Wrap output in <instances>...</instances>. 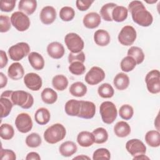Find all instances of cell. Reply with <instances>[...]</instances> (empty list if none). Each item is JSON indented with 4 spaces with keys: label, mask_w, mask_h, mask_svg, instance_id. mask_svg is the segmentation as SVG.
<instances>
[{
    "label": "cell",
    "mask_w": 160,
    "mask_h": 160,
    "mask_svg": "<svg viewBox=\"0 0 160 160\" xmlns=\"http://www.w3.org/2000/svg\"><path fill=\"white\" fill-rule=\"evenodd\" d=\"M66 134V128L60 123H56L48 128L44 132L45 141L49 144H56L62 140Z\"/></svg>",
    "instance_id": "cell-2"
},
{
    "label": "cell",
    "mask_w": 160,
    "mask_h": 160,
    "mask_svg": "<svg viewBox=\"0 0 160 160\" xmlns=\"http://www.w3.org/2000/svg\"><path fill=\"white\" fill-rule=\"evenodd\" d=\"M94 40L97 45L106 46L110 42L111 38L109 34L106 30L98 29L94 32Z\"/></svg>",
    "instance_id": "cell-21"
},
{
    "label": "cell",
    "mask_w": 160,
    "mask_h": 160,
    "mask_svg": "<svg viewBox=\"0 0 160 160\" xmlns=\"http://www.w3.org/2000/svg\"><path fill=\"white\" fill-rule=\"evenodd\" d=\"M1 61H0V68L2 69L4 68L8 62V59L6 53L3 50H1Z\"/></svg>",
    "instance_id": "cell-50"
},
{
    "label": "cell",
    "mask_w": 160,
    "mask_h": 160,
    "mask_svg": "<svg viewBox=\"0 0 160 160\" xmlns=\"http://www.w3.org/2000/svg\"><path fill=\"white\" fill-rule=\"evenodd\" d=\"M136 66L135 60L131 56H127L124 57L121 61L120 67L122 71L129 72L134 69Z\"/></svg>",
    "instance_id": "cell-39"
},
{
    "label": "cell",
    "mask_w": 160,
    "mask_h": 160,
    "mask_svg": "<svg viewBox=\"0 0 160 160\" xmlns=\"http://www.w3.org/2000/svg\"><path fill=\"white\" fill-rule=\"evenodd\" d=\"M28 61L31 66L35 70H41L44 67L43 57L37 52H31L28 55Z\"/></svg>",
    "instance_id": "cell-19"
},
{
    "label": "cell",
    "mask_w": 160,
    "mask_h": 160,
    "mask_svg": "<svg viewBox=\"0 0 160 160\" xmlns=\"http://www.w3.org/2000/svg\"><path fill=\"white\" fill-rule=\"evenodd\" d=\"M52 84L55 89L64 91L68 86V79L62 74H58L53 77L52 79Z\"/></svg>",
    "instance_id": "cell-32"
},
{
    "label": "cell",
    "mask_w": 160,
    "mask_h": 160,
    "mask_svg": "<svg viewBox=\"0 0 160 160\" xmlns=\"http://www.w3.org/2000/svg\"><path fill=\"white\" fill-rule=\"evenodd\" d=\"M128 10L122 6H116L112 12V19L118 22H122L128 18Z\"/></svg>",
    "instance_id": "cell-28"
},
{
    "label": "cell",
    "mask_w": 160,
    "mask_h": 160,
    "mask_svg": "<svg viewBox=\"0 0 160 160\" xmlns=\"http://www.w3.org/2000/svg\"><path fill=\"white\" fill-rule=\"evenodd\" d=\"M75 16L74 9L69 6L62 7L59 11V17L63 21H70Z\"/></svg>",
    "instance_id": "cell-41"
},
{
    "label": "cell",
    "mask_w": 160,
    "mask_h": 160,
    "mask_svg": "<svg viewBox=\"0 0 160 160\" xmlns=\"http://www.w3.org/2000/svg\"><path fill=\"white\" fill-rule=\"evenodd\" d=\"M111 158V153L106 148H99L95 150L92 154V159L94 160L107 159Z\"/></svg>",
    "instance_id": "cell-44"
},
{
    "label": "cell",
    "mask_w": 160,
    "mask_h": 160,
    "mask_svg": "<svg viewBox=\"0 0 160 160\" xmlns=\"http://www.w3.org/2000/svg\"><path fill=\"white\" fill-rule=\"evenodd\" d=\"M14 130L13 127L8 123H4L0 127V136L5 140H9L13 138Z\"/></svg>",
    "instance_id": "cell-38"
},
{
    "label": "cell",
    "mask_w": 160,
    "mask_h": 160,
    "mask_svg": "<svg viewBox=\"0 0 160 160\" xmlns=\"http://www.w3.org/2000/svg\"><path fill=\"white\" fill-rule=\"evenodd\" d=\"M64 42L68 49L72 53H78L82 51L84 46L82 39L74 32L67 34L64 38Z\"/></svg>",
    "instance_id": "cell-6"
},
{
    "label": "cell",
    "mask_w": 160,
    "mask_h": 160,
    "mask_svg": "<svg viewBox=\"0 0 160 160\" xmlns=\"http://www.w3.org/2000/svg\"><path fill=\"white\" fill-rule=\"evenodd\" d=\"M87 86L82 82H75L69 88V92L75 97H82L87 92Z\"/></svg>",
    "instance_id": "cell-30"
},
{
    "label": "cell",
    "mask_w": 160,
    "mask_h": 160,
    "mask_svg": "<svg viewBox=\"0 0 160 160\" xmlns=\"http://www.w3.org/2000/svg\"><path fill=\"white\" fill-rule=\"evenodd\" d=\"M117 5L113 2H109L105 4L102 6L100 10V15L104 21H112V12L113 9Z\"/></svg>",
    "instance_id": "cell-36"
},
{
    "label": "cell",
    "mask_w": 160,
    "mask_h": 160,
    "mask_svg": "<svg viewBox=\"0 0 160 160\" xmlns=\"http://www.w3.org/2000/svg\"><path fill=\"white\" fill-rule=\"evenodd\" d=\"M81 106V101L71 99L66 102L64 106L66 113L71 116H78Z\"/></svg>",
    "instance_id": "cell-25"
},
{
    "label": "cell",
    "mask_w": 160,
    "mask_h": 160,
    "mask_svg": "<svg viewBox=\"0 0 160 160\" xmlns=\"http://www.w3.org/2000/svg\"><path fill=\"white\" fill-rule=\"evenodd\" d=\"M17 129L21 133H27L32 128V121L29 114L26 112L19 114L15 119Z\"/></svg>",
    "instance_id": "cell-10"
},
{
    "label": "cell",
    "mask_w": 160,
    "mask_h": 160,
    "mask_svg": "<svg viewBox=\"0 0 160 160\" xmlns=\"http://www.w3.org/2000/svg\"><path fill=\"white\" fill-rule=\"evenodd\" d=\"M133 114V108L129 104H124L119 109V114L120 117L124 120H129L131 119Z\"/></svg>",
    "instance_id": "cell-43"
},
{
    "label": "cell",
    "mask_w": 160,
    "mask_h": 160,
    "mask_svg": "<svg viewBox=\"0 0 160 160\" xmlns=\"http://www.w3.org/2000/svg\"><path fill=\"white\" fill-rule=\"evenodd\" d=\"M99 112L102 121L108 124H112L117 118L118 111L115 104L111 101L102 102L99 108Z\"/></svg>",
    "instance_id": "cell-4"
},
{
    "label": "cell",
    "mask_w": 160,
    "mask_h": 160,
    "mask_svg": "<svg viewBox=\"0 0 160 160\" xmlns=\"http://www.w3.org/2000/svg\"><path fill=\"white\" fill-rule=\"evenodd\" d=\"M128 56L132 57L136 64L142 63L144 59V54L141 48L137 46H132L128 51Z\"/></svg>",
    "instance_id": "cell-34"
},
{
    "label": "cell",
    "mask_w": 160,
    "mask_h": 160,
    "mask_svg": "<svg viewBox=\"0 0 160 160\" xmlns=\"http://www.w3.org/2000/svg\"><path fill=\"white\" fill-rule=\"evenodd\" d=\"M0 155L1 160H16V159L15 152L11 149H4L1 148Z\"/></svg>",
    "instance_id": "cell-48"
},
{
    "label": "cell",
    "mask_w": 160,
    "mask_h": 160,
    "mask_svg": "<svg viewBox=\"0 0 160 160\" xmlns=\"http://www.w3.org/2000/svg\"><path fill=\"white\" fill-rule=\"evenodd\" d=\"M42 143V139L40 135L36 132H32L29 134L26 138V145L32 148L39 146Z\"/></svg>",
    "instance_id": "cell-40"
},
{
    "label": "cell",
    "mask_w": 160,
    "mask_h": 160,
    "mask_svg": "<svg viewBox=\"0 0 160 160\" xmlns=\"http://www.w3.org/2000/svg\"><path fill=\"white\" fill-rule=\"evenodd\" d=\"M11 19L9 16L1 14L0 16V31L1 32H8L11 28Z\"/></svg>",
    "instance_id": "cell-45"
},
{
    "label": "cell",
    "mask_w": 160,
    "mask_h": 160,
    "mask_svg": "<svg viewBox=\"0 0 160 160\" xmlns=\"http://www.w3.org/2000/svg\"><path fill=\"white\" fill-rule=\"evenodd\" d=\"M137 33L135 29L129 25L124 26L118 34L119 42L124 46L132 45L136 39Z\"/></svg>",
    "instance_id": "cell-9"
},
{
    "label": "cell",
    "mask_w": 160,
    "mask_h": 160,
    "mask_svg": "<svg viewBox=\"0 0 160 160\" xmlns=\"http://www.w3.org/2000/svg\"><path fill=\"white\" fill-rule=\"evenodd\" d=\"M133 159H149V158L144 154H140L134 156L133 158Z\"/></svg>",
    "instance_id": "cell-53"
},
{
    "label": "cell",
    "mask_w": 160,
    "mask_h": 160,
    "mask_svg": "<svg viewBox=\"0 0 160 160\" xmlns=\"http://www.w3.org/2000/svg\"><path fill=\"white\" fill-rule=\"evenodd\" d=\"M85 54L82 51H81L78 53L70 52L68 56V62L70 64L75 61H79L83 63L85 61Z\"/></svg>",
    "instance_id": "cell-47"
},
{
    "label": "cell",
    "mask_w": 160,
    "mask_h": 160,
    "mask_svg": "<svg viewBox=\"0 0 160 160\" xmlns=\"http://www.w3.org/2000/svg\"><path fill=\"white\" fill-rule=\"evenodd\" d=\"M113 83L117 89L120 91L124 90L129 85V78L126 74L119 72L115 76Z\"/></svg>",
    "instance_id": "cell-23"
},
{
    "label": "cell",
    "mask_w": 160,
    "mask_h": 160,
    "mask_svg": "<svg viewBox=\"0 0 160 160\" xmlns=\"http://www.w3.org/2000/svg\"><path fill=\"white\" fill-rule=\"evenodd\" d=\"M96 113V106L91 101H81L80 111L78 117L83 119H91Z\"/></svg>",
    "instance_id": "cell-14"
},
{
    "label": "cell",
    "mask_w": 160,
    "mask_h": 160,
    "mask_svg": "<svg viewBox=\"0 0 160 160\" xmlns=\"http://www.w3.org/2000/svg\"><path fill=\"white\" fill-rule=\"evenodd\" d=\"M12 25L19 31H25L30 26L31 21L29 17L21 11H16L11 16Z\"/></svg>",
    "instance_id": "cell-7"
},
{
    "label": "cell",
    "mask_w": 160,
    "mask_h": 160,
    "mask_svg": "<svg viewBox=\"0 0 160 160\" xmlns=\"http://www.w3.org/2000/svg\"><path fill=\"white\" fill-rule=\"evenodd\" d=\"M98 92L102 98H112L114 94V90L112 86L109 83H103L101 84L98 89Z\"/></svg>",
    "instance_id": "cell-37"
},
{
    "label": "cell",
    "mask_w": 160,
    "mask_h": 160,
    "mask_svg": "<svg viewBox=\"0 0 160 160\" xmlns=\"http://www.w3.org/2000/svg\"><path fill=\"white\" fill-rule=\"evenodd\" d=\"M92 134L94 136V142L96 144H102L107 141L108 139V133L103 128H98L95 129Z\"/></svg>",
    "instance_id": "cell-35"
},
{
    "label": "cell",
    "mask_w": 160,
    "mask_h": 160,
    "mask_svg": "<svg viewBox=\"0 0 160 160\" xmlns=\"http://www.w3.org/2000/svg\"><path fill=\"white\" fill-rule=\"evenodd\" d=\"M26 160H40L41 157L38 152H30L27 154L26 157Z\"/></svg>",
    "instance_id": "cell-51"
},
{
    "label": "cell",
    "mask_w": 160,
    "mask_h": 160,
    "mask_svg": "<svg viewBox=\"0 0 160 160\" xmlns=\"http://www.w3.org/2000/svg\"><path fill=\"white\" fill-rule=\"evenodd\" d=\"M145 141L151 147L157 148L160 145V134L158 131L151 130L146 132Z\"/></svg>",
    "instance_id": "cell-29"
},
{
    "label": "cell",
    "mask_w": 160,
    "mask_h": 160,
    "mask_svg": "<svg viewBox=\"0 0 160 160\" xmlns=\"http://www.w3.org/2000/svg\"><path fill=\"white\" fill-rule=\"evenodd\" d=\"M94 2L93 0H77L76 1V4L77 8L81 11H85L88 10L91 4Z\"/></svg>",
    "instance_id": "cell-49"
},
{
    "label": "cell",
    "mask_w": 160,
    "mask_h": 160,
    "mask_svg": "<svg viewBox=\"0 0 160 160\" xmlns=\"http://www.w3.org/2000/svg\"><path fill=\"white\" fill-rule=\"evenodd\" d=\"M78 148L76 144L71 141H65L62 143L59 148V151L60 154L64 157H70L77 151Z\"/></svg>",
    "instance_id": "cell-20"
},
{
    "label": "cell",
    "mask_w": 160,
    "mask_h": 160,
    "mask_svg": "<svg viewBox=\"0 0 160 160\" xmlns=\"http://www.w3.org/2000/svg\"><path fill=\"white\" fill-rule=\"evenodd\" d=\"M78 143L82 147H89L94 142L92 132L84 131L80 132L77 136Z\"/></svg>",
    "instance_id": "cell-24"
},
{
    "label": "cell",
    "mask_w": 160,
    "mask_h": 160,
    "mask_svg": "<svg viewBox=\"0 0 160 160\" xmlns=\"http://www.w3.org/2000/svg\"><path fill=\"white\" fill-rule=\"evenodd\" d=\"M37 1L36 0H21L19 2L18 9L19 11L31 15L36 11Z\"/></svg>",
    "instance_id": "cell-22"
},
{
    "label": "cell",
    "mask_w": 160,
    "mask_h": 160,
    "mask_svg": "<svg viewBox=\"0 0 160 160\" xmlns=\"http://www.w3.org/2000/svg\"><path fill=\"white\" fill-rule=\"evenodd\" d=\"M30 52V47L29 44L24 42H18L8 49V54L10 58L14 61H18L29 55Z\"/></svg>",
    "instance_id": "cell-5"
},
{
    "label": "cell",
    "mask_w": 160,
    "mask_h": 160,
    "mask_svg": "<svg viewBox=\"0 0 160 160\" xmlns=\"http://www.w3.org/2000/svg\"><path fill=\"white\" fill-rule=\"evenodd\" d=\"M101 21V16L96 12L86 14L83 18V24L88 29H94L99 26Z\"/></svg>",
    "instance_id": "cell-17"
},
{
    "label": "cell",
    "mask_w": 160,
    "mask_h": 160,
    "mask_svg": "<svg viewBox=\"0 0 160 160\" xmlns=\"http://www.w3.org/2000/svg\"><path fill=\"white\" fill-rule=\"evenodd\" d=\"M69 71L74 75H81L84 73L86 71V67L82 62L79 61H75L71 62L69 66Z\"/></svg>",
    "instance_id": "cell-42"
},
{
    "label": "cell",
    "mask_w": 160,
    "mask_h": 160,
    "mask_svg": "<svg viewBox=\"0 0 160 160\" xmlns=\"http://www.w3.org/2000/svg\"><path fill=\"white\" fill-rule=\"evenodd\" d=\"M40 20L41 22L46 24L49 25L52 24L56 19V9L51 6L44 7L40 12Z\"/></svg>",
    "instance_id": "cell-15"
},
{
    "label": "cell",
    "mask_w": 160,
    "mask_h": 160,
    "mask_svg": "<svg viewBox=\"0 0 160 160\" xmlns=\"http://www.w3.org/2000/svg\"><path fill=\"white\" fill-rule=\"evenodd\" d=\"M16 0H1L0 9L1 11L11 12L15 8Z\"/></svg>",
    "instance_id": "cell-46"
},
{
    "label": "cell",
    "mask_w": 160,
    "mask_h": 160,
    "mask_svg": "<svg viewBox=\"0 0 160 160\" xmlns=\"http://www.w3.org/2000/svg\"><path fill=\"white\" fill-rule=\"evenodd\" d=\"M90 159V158H89L88 156H86L84 155H81V156H77V157H75L73 158V159Z\"/></svg>",
    "instance_id": "cell-54"
},
{
    "label": "cell",
    "mask_w": 160,
    "mask_h": 160,
    "mask_svg": "<svg viewBox=\"0 0 160 160\" xmlns=\"http://www.w3.org/2000/svg\"><path fill=\"white\" fill-rule=\"evenodd\" d=\"M24 83L30 90L36 91L41 88L42 81L39 75L34 72H29L24 76Z\"/></svg>",
    "instance_id": "cell-13"
},
{
    "label": "cell",
    "mask_w": 160,
    "mask_h": 160,
    "mask_svg": "<svg viewBox=\"0 0 160 160\" xmlns=\"http://www.w3.org/2000/svg\"><path fill=\"white\" fill-rule=\"evenodd\" d=\"M51 118V114L49 110L45 108L38 109L34 114L36 122L40 125H45L49 122Z\"/></svg>",
    "instance_id": "cell-26"
},
{
    "label": "cell",
    "mask_w": 160,
    "mask_h": 160,
    "mask_svg": "<svg viewBox=\"0 0 160 160\" xmlns=\"http://www.w3.org/2000/svg\"><path fill=\"white\" fill-rule=\"evenodd\" d=\"M8 76L13 80H19L23 78L24 70L22 66L19 62L12 63L8 69Z\"/></svg>",
    "instance_id": "cell-18"
},
{
    "label": "cell",
    "mask_w": 160,
    "mask_h": 160,
    "mask_svg": "<svg viewBox=\"0 0 160 160\" xmlns=\"http://www.w3.org/2000/svg\"><path fill=\"white\" fill-rule=\"evenodd\" d=\"M10 99L14 105L19 106L26 109L31 108L34 104L32 96L30 93L22 90L13 91Z\"/></svg>",
    "instance_id": "cell-3"
},
{
    "label": "cell",
    "mask_w": 160,
    "mask_h": 160,
    "mask_svg": "<svg viewBox=\"0 0 160 160\" xmlns=\"http://www.w3.org/2000/svg\"><path fill=\"white\" fill-rule=\"evenodd\" d=\"M10 98L1 96L0 104H1V118L8 116V115L10 114L11 111V109L14 104L11 101Z\"/></svg>",
    "instance_id": "cell-33"
},
{
    "label": "cell",
    "mask_w": 160,
    "mask_h": 160,
    "mask_svg": "<svg viewBox=\"0 0 160 160\" xmlns=\"http://www.w3.org/2000/svg\"><path fill=\"white\" fill-rule=\"evenodd\" d=\"M126 149L132 156L140 154H145L146 147L142 141L138 139H132L129 140L126 144Z\"/></svg>",
    "instance_id": "cell-12"
},
{
    "label": "cell",
    "mask_w": 160,
    "mask_h": 160,
    "mask_svg": "<svg viewBox=\"0 0 160 160\" xmlns=\"http://www.w3.org/2000/svg\"><path fill=\"white\" fill-rule=\"evenodd\" d=\"M0 85H1V88H3L5 87L7 84L8 82V78L7 77L2 73L0 72Z\"/></svg>",
    "instance_id": "cell-52"
},
{
    "label": "cell",
    "mask_w": 160,
    "mask_h": 160,
    "mask_svg": "<svg viewBox=\"0 0 160 160\" xmlns=\"http://www.w3.org/2000/svg\"><path fill=\"white\" fill-rule=\"evenodd\" d=\"M42 101L48 104H54L58 99L57 92L51 88H46L44 89L41 94Z\"/></svg>",
    "instance_id": "cell-31"
},
{
    "label": "cell",
    "mask_w": 160,
    "mask_h": 160,
    "mask_svg": "<svg viewBox=\"0 0 160 160\" xmlns=\"http://www.w3.org/2000/svg\"><path fill=\"white\" fill-rule=\"evenodd\" d=\"M145 82L149 92L158 94L160 92V72L158 70L149 71L145 77Z\"/></svg>",
    "instance_id": "cell-8"
},
{
    "label": "cell",
    "mask_w": 160,
    "mask_h": 160,
    "mask_svg": "<svg viewBox=\"0 0 160 160\" xmlns=\"http://www.w3.org/2000/svg\"><path fill=\"white\" fill-rule=\"evenodd\" d=\"M105 78L104 70L98 66L92 67L86 73L84 79L89 85H96L102 81Z\"/></svg>",
    "instance_id": "cell-11"
},
{
    "label": "cell",
    "mask_w": 160,
    "mask_h": 160,
    "mask_svg": "<svg viewBox=\"0 0 160 160\" xmlns=\"http://www.w3.org/2000/svg\"><path fill=\"white\" fill-rule=\"evenodd\" d=\"M131 14L132 20L138 25L148 27L151 25L153 17L141 1H132L128 5V9Z\"/></svg>",
    "instance_id": "cell-1"
},
{
    "label": "cell",
    "mask_w": 160,
    "mask_h": 160,
    "mask_svg": "<svg viewBox=\"0 0 160 160\" xmlns=\"http://www.w3.org/2000/svg\"><path fill=\"white\" fill-rule=\"evenodd\" d=\"M48 55L53 59H58L61 58L64 53L65 49L62 44L59 42H52L47 46Z\"/></svg>",
    "instance_id": "cell-16"
},
{
    "label": "cell",
    "mask_w": 160,
    "mask_h": 160,
    "mask_svg": "<svg viewBox=\"0 0 160 160\" xmlns=\"http://www.w3.org/2000/svg\"><path fill=\"white\" fill-rule=\"evenodd\" d=\"M114 134L119 138H125L131 132V127L125 121H121L118 122L114 126Z\"/></svg>",
    "instance_id": "cell-27"
}]
</instances>
